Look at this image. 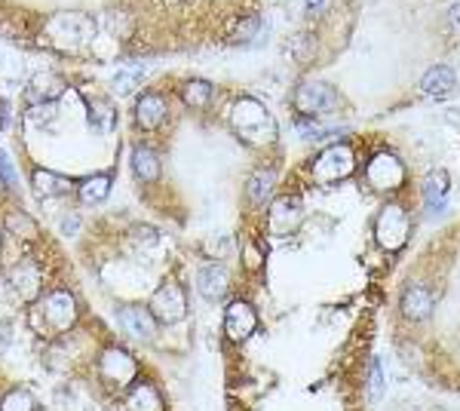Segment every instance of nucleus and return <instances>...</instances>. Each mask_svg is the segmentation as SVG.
I'll list each match as a JSON object with an SVG mask.
<instances>
[{
    "label": "nucleus",
    "instance_id": "obj_4",
    "mask_svg": "<svg viewBox=\"0 0 460 411\" xmlns=\"http://www.w3.org/2000/svg\"><path fill=\"white\" fill-rule=\"evenodd\" d=\"M374 240L387 255H396L411 240V212L402 203H383L374 218Z\"/></svg>",
    "mask_w": 460,
    "mask_h": 411
},
{
    "label": "nucleus",
    "instance_id": "obj_32",
    "mask_svg": "<svg viewBox=\"0 0 460 411\" xmlns=\"http://www.w3.org/2000/svg\"><path fill=\"white\" fill-rule=\"evenodd\" d=\"M53 114H55V104H53V102H37L31 111H28V117H31L34 123H40V120H50Z\"/></svg>",
    "mask_w": 460,
    "mask_h": 411
},
{
    "label": "nucleus",
    "instance_id": "obj_29",
    "mask_svg": "<svg viewBox=\"0 0 460 411\" xmlns=\"http://www.w3.org/2000/svg\"><path fill=\"white\" fill-rule=\"evenodd\" d=\"M258 28H261V22H258V16H246L240 25L234 28V40H240V44H249V40L258 34Z\"/></svg>",
    "mask_w": 460,
    "mask_h": 411
},
{
    "label": "nucleus",
    "instance_id": "obj_26",
    "mask_svg": "<svg viewBox=\"0 0 460 411\" xmlns=\"http://www.w3.org/2000/svg\"><path fill=\"white\" fill-rule=\"evenodd\" d=\"M31 99H37V102H53L55 95H62L65 93V83H62L59 74H37V78L31 80Z\"/></svg>",
    "mask_w": 460,
    "mask_h": 411
},
{
    "label": "nucleus",
    "instance_id": "obj_20",
    "mask_svg": "<svg viewBox=\"0 0 460 411\" xmlns=\"http://www.w3.org/2000/svg\"><path fill=\"white\" fill-rule=\"evenodd\" d=\"M455 86H457V78H455V71H451L448 65L430 68V71L423 74V80H421V93L430 95V99H442V95H448Z\"/></svg>",
    "mask_w": 460,
    "mask_h": 411
},
{
    "label": "nucleus",
    "instance_id": "obj_21",
    "mask_svg": "<svg viewBox=\"0 0 460 411\" xmlns=\"http://www.w3.org/2000/svg\"><path fill=\"white\" fill-rule=\"evenodd\" d=\"M111 185H114V181H111L108 172H102V176H89V178H83L80 185H77V197H80L86 206L104 203L108 193H111Z\"/></svg>",
    "mask_w": 460,
    "mask_h": 411
},
{
    "label": "nucleus",
    "instance_id": "obj_1",
    "mask_svg": "<svg viewBox=\"0 0 460 411\" xmlns=\"http://www.w3.org/2000/svg\"><path fill=\"white\" fill-rule=\"evenodd\" d=\"M77 319H80V308H77V298L68 289L44 292V295L31 304V310H28L31 329L50 341L71 332L77 325Z\"/></svg>",
    "mask_w": 460,
    "mask_h": 411
},
{
    "label": "nucleus",
    "instance_id": "obj_13",
    "mask_svg": "<svg viewBox=\"0 0 460 411\" xmlns=\"http://www.w3.org/2000/svg\"><path fill=\"white\" fill-rule=\"evenodd\" d=\"M399 310L411 323H423V319H430V313L436 310V292L423 283H411L408 289L402 292Z\"/></svg>",
    "mask_w": 460,
    "mask_h": 411
},
{
    "label": "nucleus",
    "instance_id": "obj_12",
    "mask_svg": "<svg viewBox=\"0 0 460 411\" xmlns=\"http://www.w3.org/2000/svg\"><path fill=\"white\" fill-rule=\"evenodd\" d=\"M132 117H136L138 129L157 132L166 123V117H169V102H166V95H160V93H142L136 102Z\"/></svg>",
    "mask_w": 460,
    "mask_h": 411
},
{
    "label": "nucleus",
    "instance_id": "obj_25",
    "mask_svg": "<svg viewBox=\"0 0 460 411\" xmlns=\"http://www.w3.org/2000/svg\"><path fill=\"white\" fill-rule=\"evenodd\" d=\"M4 225H6V231L12 236H19V240H25V242L37 240V221H34L28 212H22V209H12V212L6 215Z\"/></svg>",
    "mask_w": 460,
    "mask_h": 411
},
{
    "label": "nucleus",
    "instance_id": "obj_36",
    "mask_svg": "<svg viewBox=\"0 0 460 411\" xmlns=\"http://www.w3.org/2000/svg\"><path fill=\"white\" fill-rule=\"evenodd\" d=\"M4 187H6V185H4V181H0V193H4Z\"/></svg>",
    "mask_w": 460,
    "mask_h": 411
},
{
    "label": "nucleus",
    "instance_id": "obj_9",
    "mask_svg": "<svg viewBox=\"0 0 460 411\" xmlns=\"http://www.w3.org/2000/svg\"><path fill=\"white\" fill-rule=\"evenodd\" d=\"M258 329V313L246 298H234L225 310V334L230 344H246Z\"/></svg>",
    "mask_w": 460,
    "mask_h": 411
},
{
    "label": "nucleus",
    "instance_id": "obj_2",
    "mask_svg": "<svg viewBox=\"0 0 460 411\" xmlns=\"http://www.w3.org/2000/svg\"><path fill=\"white\" fill-rule=\"evenodd\" d=\"M230 129L240 136V142L252 144V148H270L276 142V120L261 102L252 95H242L230 104L227 111Z\"/></svg>",
    "mask_w": 460,
    "mask_h": 411
},
{
    "label": "nucleus",
    "instance_id": "obj_17",
    "mask_svg": "<svg viewBox=\"0 0 460 411\" xmlns=\"http://www.w3.org/2000/svg\"><path fill=\"white\" fill-rule=\"evenodd\" d=\"M123 406H127V411H166L163 393L157 390V384H153V381H142V378L127 390Z\"/></svg>",
    "mask_w": 460,
    "mask_h": 411
},
{
    "label": "nucleus",
    "instance_id": "obj_7",
    "mask_svg": "<svg viewBox=\"0 0 460 411\" xmlns=\"http://www.w3.org/2000/svg\"><path fill=\"white\" fill-rule=\"evenodd\" d=\"M292 102H295L298 114L310 117V120H319V117L334 114V111L341 108L338 89H334L332 83H325V80H304V83H298L295 99H292Z\"/></svg>",
    "mask_w": 460,
    "mask_h": 411
},
{
    "label": "nucleus",
    "instance_id": "obj_5",
    "mask_svg": "<svg viewBox=\"0 0 460 411\" xmlns=\"http://www.w3.org/2000/svg\"><path fill=\"white\" fill-rule=\"evenodd\" d=\"M357 172V151L344 142H334L325 151H319L316 160L310 163V176L319 185H338V181L350 178Z\"/></svg>",
    "mask_w": 460,
    "mask_h": 411
},
{
    "label": "nucleus",
    "instance_id": "obj_35",
    "mask_svg": "<svg viewBox=\"0 0 460 411\" xmlns=\"http://www.w3.org/2000/svg\"><path fill=\"white\" fill-rule=\"evenodd\" d=\"M451 22H455V25H460V4L455 6V10H451Z\"/></svg>",
    "mask_w": 460,
    "mask_h": 411
},
{
    "label": "nucleus",
    "instance_id": "obj_14",
    "mask_svg": "<svg viewBox=\"0 0 460 411\" xmlns=\"http://www.w3.org/2000/svg\"><path fill=\"white\" fill-rule=\"evenodd\" d=\"M304 218V206L298 197H280L267 206V227L274 234H289L301 225Z\"/></svg>",
    "mask_w": 460,
    "mask_h": 411
},
{
    "label": "nucleus",
    "instance_id": "obj_18",
    "mask_svg": "<svg viewBox=\"0 0 460 411\" xmlns=\"http://www.w3.org/2000/svg\"><path fill=\"white\" fill-rule=\"evenodd\" d=\"M71 181L65 176H59V172L53 169H34L31 176V191L37 200H55V197H65V193H71Z\"/></svg>",
    "mask_w": 460,
    "mask_h": 411
},
{
    "label": "nucleus",
    "instance_id": "obj_6",
    "mask_svg": "<svg viewBox=\"0 0 460 411\" xmlns=\"http://www.w3.org/2000/svg\"><path fill=\"white\" fill-rule=\"evenodd\" d=\"M406 178H408V169L393 151H378V154L368 157L366 163V181L372 191L378 193H396L406 187Z\"/></svg>",
    "mask_w": 460,
    "mask_h": 411
},
{
    "label": "nucleus",
    "instance_id": "obj_24",
    "mask_svg": "<svg viewBox=\"0 0 460 411\" xmlns=\"http://www.w3.org/2000/svg\"><path fill=\"white\" fill-rule=\"evenodd\" d=\"M117 123V108L108 99H93L89 102V127H93L99 136L111 132Z\"/></svg>",
    "mask_w": 460,
    "mask_h": 411
},
{
    "label": "nucleus",
    "instance_id": "obj_10",
    "mask_svg": "<svg viewBox=\"0 0 460 411\" xmlns=\"http://www.w3.org/2000/svg\"><path fill=\"white\" fill-rule=\"evenodd\" d=\"M10 285L22 301L34 304L40 295H44V270L34 258H22L16 267L10 270Z\"/></svg>",
    "mask_w": 460,
    "mask_h": 411
},
{
    "label": "nucleus",
    "instance_id": "obj_19",
    "mask_svg": "<svg viewBox=\"0 0 460 411\" xmlns=\"http://www.w3.org/2000/svg\"><path fill=\"white\" fill-rule=\"evenodd\" d=\"M132 172H136L138 181H144V185H153V181H160V157L157 151L148 148V144H136L132 148Z\"/></svg>",
    "mask_w": 460,
    "mask_h": 411
},
{
    "label": "nucleus",
    "instance_id": "obj_28",
    "mask_svg": "<svg viewBox=\"0 0 460 411\" xmlns=\"http://www.w3.org/2000/svg\"><path fill=\"white\" fill-rule=\"evenodd\" d=\"M366 387H368V402H381L383 390H387V378H383V368H381V359L378 357H374L372 366H368Z\"/></svg>",
    "mask_w": 460,
    "mask_h": 411
},
{
    "label": "nucleus",
    "instance_id": "obj_33",
    "mask_svg": "<svg viewBox=\"0 0 460 411\" xmlns=\"http://www.w3.org/2000/svg\"><path fill=\"white\" fill-rule=\"evenodd\" d=\"M136 80H142V71H127V74H120V78H114V89L117 93H129L132 86H136Z\"/></svg>",
    "mask_w": 460,
    "mask_h": 411
},
{
    "label": "nucleus",
    "instance_id": "obj_27",
    "mask_svg": "<svg viewBox=\"0 0 460 411\" xmlns=\"http://www.w3.org/2000/svg\"><path fill=\"white\" fill-rule=\"evenodd\" d=\"M0 411H37V402H34V396L28 390L16 387L0 399Z\"/></svg>",
    "mask_w": 460,
    "mask_h": 411
},
{
    "label": "nucleus",
    "instance_id": "obj_23",
    "mask_svg": "<svg viewBox=\"0 0 460 411\" xmlns=\"http://www.w3.org/2000/svg\"><path fill=\"white\" fill-rule=\"evenodd\" d=\"M451 181L442 169L430 172L427 181H423V203L430 206V212H442L445 209V193H448Z\"/></svg>",
    "mask_w": 460,
    "mask_h": 411
},
{
    "label": "nucleus",
    "instance_id": "obj_34",
    "mask_svg": "<svg viewBox=\"0 0 460 411\" xmlns=\"http://www.w3.org/2000/svg\"><path fill=\"white\" fill-rule=\"evenodd\" d=\"M304 4H307V10H310V12H323L325 10V0H304Z\"/></svg>",
    "mask_w": 460,
    "mask_h": 411
},
{
    "label": "nucleus",
    "instance_id": "obj_16",
    "mask_svg": "<svg viewBox=\"0 0 460 411\" xmlns=\"http://www.w3.org/2000/svg\"><path fill=\"white\" fill-rule=\"evenodd\" d=\"M276 191V169L274 166H261L246 181V200L252 209H267Z\"/></svg>",
    "mask_w": 460,
    "mask_h": 411
},
{
    "label": "nucleus",
    "instance_id": "obj_15",
    "mask_svg": "<svg viewBox=\"0 0 460 411\" xmlns=\"http://www.w3.org/2000/svg\"><path fill=\"white\" fill-rule=\"evenodd\" d=\"M227 285H230V274H227L225 264L209 261L197 270V292L206 298V301H218V298H225Z\"/></svg>",
    "mask_w": 460,
    "mask_h": 411
},
{
    "label": "nucleus",
    "instance_id": "obj_8",
    "mask_svg": "<svg viewBox=\"0 0 460 411\" xmlns=\"http://www.w3.org/2000/svg\"><path fill=\"white\" fill-rule=\"evenodd\" d=\"M151 313L160 325H176L187 316V292L176 280H166L151 295Z\"/></svg>",
    "mask_w": 460,
    "mask_h": 411
},
{
    "label": "nucleus",
    "instance_id": "obj_3",
    "mask_svg": "<svg viewBox=\"0 0 460 411\" xmlns=\"http://www.w3.org/2000/svg\"><path fill=\"white\" fill-rule=\"evenodd\" d=\"M95 372H99L102 384L108 390H129L142 378V362H138L127 347H104L95 359Z\"/></svg>",
    "mask_w": 460,
    "mask_h": 411
},
{
    "label": "nucleus",
    "instance_id": "obj_31",
    "mask_svg": "<svg viewBox=\"0 0 460 411\" xmlns=\"http://www.w3.org/2000/svg\"><path fill=\"white\" fill-rule=\"evenodd\" d=\"M242 264H246L252 274H258V270L264 267V255L258 252V246L255 242H246V255H242Z\"/></svg>",
    "mask_w": 460,
    "mask_h": 411
},
{
    "label": "nucleus",
    "instance_id": "obj_11",
    "mask_svg": "<svg viewBox=\"0 0 460 411\" xmlns=\"http://www.w3.org/2000/svg\"><path fill=\"white\" fill-rule=\"evenodd\" d=\"M117 323L123 325V332L129 334V338L136 341H153V334H157V319H153L151 308H142V304H123V308H117Z\"/></svg>",
    "mask_w": 460,
    "mask_h": 411
},
{
    "label": "nucleus",
    "instance_id": "obj_30",
    "mask_svg": "<svg viewBox=\"0 0 460 411\" xmlns=\"http://www.w3.org/2000/svg\"><path fill=\"white\" fill-rule=\"evenodd\" d=\"M0 181H4L6 187H16L19 185L16 166H12V160L6 157V151H0Z\"/></svg>",
    "mask_w": 460,
    "mask_h": 411
},
{
    "label": "nucleus",
    "instance_id": "obj_22",
    "mask_svg": "<svg viewBox=\"0 0 460 411\" xmlns=\"http://www.w3.org/2000/svg\"><path fill=\"white\" fill-rule=\"evenodd\" d=\"M212 95H215V89H212V83H209V80L193 78V80L181 83V102H185L187 108L203 111V108H209V104H212Z\"/></svg>",
    "mask_w": 460,
    "mask_h": 411
}]
</instances>
